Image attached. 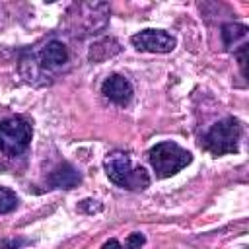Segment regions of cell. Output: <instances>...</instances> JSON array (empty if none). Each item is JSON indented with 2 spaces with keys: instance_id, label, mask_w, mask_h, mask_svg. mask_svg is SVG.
<instances>
[{
  "instance_id": "7",
  "label": "cell",
  "mask_w": 249,
  "mask_h": 249,
  "mask_svg": "<svg viewBox=\"0 0 249 249\" xmlns=\"http://www.w3.org/2000/svg\"><path fill=\"white\" fill-rule=\"evenodd\" d=\"M39 60H41V66H43V68H49V70L60 68V66H64V64L68 62L66 47H64L60 41L51 39V41H47V43L41 47V51H39Z\"/></svg>"
},
{
  "instance_id": "1",
  "label": "cell",
  "mask_w": 249,
  "mask_h": 249,
  "mask_svg": "<svg viewBox=\"0 0 249 249\" xmlns=\"http://www.w3.org/2000/svg\"><path fill=\"white\" fill-rule=\"evenodd\" d=\"M103 167L107 177L121 189L126 191H142L150 185V175L142 165H134L126 152L115 150L105 156Z\"/></svg>"
},
{
  "instance_id": "11",
  "label": "cell",
  "mask_w": 249,
  "mask_h": 249,
  "mask_svg": "<svg viewBox=\"0 0 249 249\" xmlns=\"http://www.w3.org/2000/svg\"><path fill=\"white\" fill-rule=\"evenodd\" d=\"M144 235L142 233H130L126 237V249H140V245L144 243Z\"/></svg>"
},
{
  "instance_id": "3",
  "label": "cell",
  "mask_w": 249,
  "mask_h": 249,
  "mask_svg": "<svg viewBox=\"0 0 249 249\" xmlns=\"http://www.w3.org/2000/svg\"><path fill=\"white\" fill-rule=\"evenodd\" d=\"M241 138V123L235 117H226L214 123L202 138V148L212 156H224L237 152Z\"/></svg>"
},
{
  "instance_id": "12",
  "label": "cell",
  "mask_w": 249,
  "mask_h": 249,
  "mask_svg": "<svg viewBox=\"0 0 249 249\" xmlns=\"http://www.w3.org/2000/svg\"><path fill=\"white\" fill-rule=\"evenodd\" d=\"M101 249H123V245L117 241V239H109V241H105L103 243V247Z\"/></svg>"
},
{
  "instance_id": "2",
  "label": "cell",
  "mask_w": 249,
  "mask_h": 249,
  "mask_svg": "<svg viewBox=\"0 0 249 249\" xmlns=\"http://www.w3.org/2000/svg\"><path fill=\"white\" fill-rule=\"evenodd\" d=\"M148 160H150L156 175L160 179H165V177L175 175L183 167H187L193 161V156H191V152H187L179 144L165 140V142H160V144L150 148Z\"/></svg>"
},
{
  "instance_id": "5",
  "label": "cell",
  "mask_w": 249,
  "mask_h": 249,
  "mask_svg": "<svg viewBox=\"0 0 249 249\" xmlns=\"http://www.w3.org/2000/svg\"><path fill=\"white\" fill-rule=\"evenodd\" d=\"M130 43L134 45L136 51L142 53H154V54H163L171 53L175 49V39L163 29H142L130 37Z\"/></svg>"
},
{
  "instance_id": "9",
  "label": "cell",
  "mask_w": 249,
  "mask_h": 249,
  "mask_svg": "<svg viewBox=\"0 0 249 249\" xmlns=\"http://www.w3.org/2000/svg\"><path fill=\"white\" fill-rule=\"evenodd\" d=\"M245 37H247V27L241 23H228L222 27V41L228 51H233L239 41L245 43Z\"/></svg>"
},
{
  "instance_id": "4",
  "label": "cell",
  "mask_w": 249,
  "mask_h": 249,
  "mask_svg": "<svg viewBox=\"0 0 249 249\" xmlns=\"http://www.w3.org/2000/svg\"><path fill=\"white\" fill-rule=\"evenodd\" d=\"M31 123L25 117L14 115L0 121V152L8 158L21 156L31 142Z\"/></svg>"
},
{
  "instance_id": "10",
  "label": "cell",
  "mask_w": 249,
  "mask_h": 249,
  "mask_svg": "<svg viewBox=\"0 0 249 249\" xmlns=\"http://www.w3.org/2000/svg\"><path fill=\"white\" fill-rule=\"evenodd\" d=\"M16 206H18V196L10 189L0 187V214L12 212Z\"/></svg>"
},
{
  "instance_id": "8",
  "label": "cell",
  "mask_w": 249,
  "mask_h": 249,
  "mask_svg": "<svg viewBox=\"0 0 249 249\" xmlns=\"http://www.w3.org/2000/svg\"><path fill=\"white\" fill-rule=\"evenodd\" d=\"M47 181H49V185L53 189H74V187L80 185L82 175H80V171L74 165H70V163L64 161V163H60L58 167H54L51 171V175H49Z\"/></svg>"
},
{
  "instance_id": "6",
  "label": "cell",
  "mask_w": 249,
  "mask_h": 249,
  "mask_svg": "<svg viewBox=\"0 0 249 249\" xmlns=\"http://www.w3.org/2000/svg\"><path fill=\"white\" fill-rule=\"evenodd\" d=\"M101 93L117 105H126L132 97V84L124 76L113 74L101 84Z\"/></svg>"
}]
</instances>
